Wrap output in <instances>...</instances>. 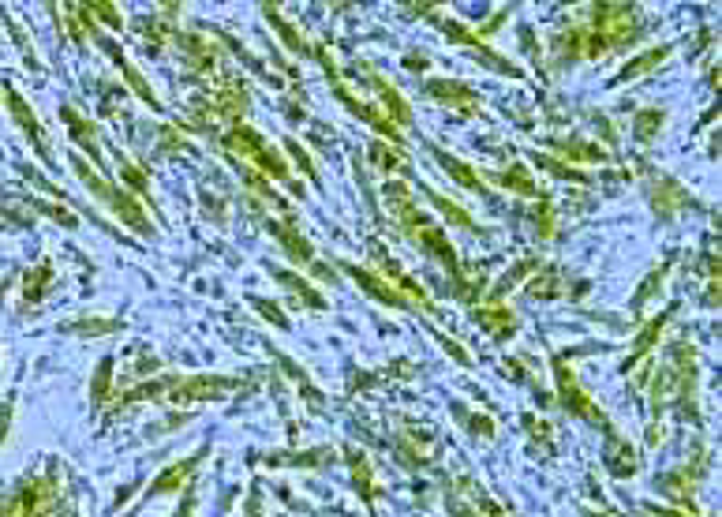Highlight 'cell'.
I'll return each mask as SVG.
<instances>
[{
    "mask_svg": "<svg viewBox=\"0 0 722 517\" xmlns=\"http://www.w3.org/2000/svg\"><path fill=\"white\" fill-rule=\"evenodd\" d=\"M255 304H259V311H262L266 319H273V323H278L281 330H288V319L278 311V304H266V300H255Z\"/></svg>",
    "mask_w": 722,
    "mask_h": 517,
    "instance_id": "23",
    "label": "cell"
},
{
    "mask_svg": "<svg viewBox=\"0 0 722 517\" xmlns=\"http://www.w3.org/2000/svg\"><path fill=\"white\" fill-rule=\"evenodd\" d=\"M229 146H233V151H240V158H251L255 165H262L273 180H285V177H288L285 162H278V154H273L270 146L262 143V135H255L251 128H236V132L229 135Z\"/></svg>",
    "mask_w": 722,
    "mask_h": 517,
    "instance_id": "2",
    "label": "cell"
},
{
    "mask_svg": "<svg viewBox=\"0 0 722 517\" xmlns=\"http://www.w3.org/2000/svg\"><path fill=\"white\" fill-rule=\"evenodd\" d=\"M344 270H348V274H352L367 292H375L379 300H386V304H393V308H408V297H401V292H397L389 282H379L375 274H370V270H360L356 263H344Z\"/></svg>",
    "mask_w": 722,
    "mask_h": 517,
    "instance_id": "6",
    "label": "cell"
},
{
    "mask_svg": "<svg viewBox=\"0 0 722 517\" xmlns=\"http://www.w3.org/2000/svg\"><path fill=\"white\" fill-rule=\"evenodd\" d=\"M49 285H53V266L41 263L38 270H31V274H27V282H23V297H27V300H38Z\"/></svg>",
    "mask_w": 722,
    "mask_h": 517,
    "instance_id": "11",
    "label": "cell"
},
{
    "mask_svg": "<svg viewBox=\"0 0 722 517\" xmlns=\"http://www.w3.org/2000/svg\"><path fill=\"white\" fill-rule=\"evenodd\" d=\"M109 379H113V356H105L102 364H97V375H94V386H90V402H94V405H102V402H105Z\"/></svg>",
    "mask_w": 722,
    "mask_h": 517,
    "instance_id": "15",
    "label": "cell"
},
{
    "mask_svg": "<svg viewBox=\"0 0 722 517\" xmlns=\"http://www.w3.org/2000/svg\"><path fill=\"white\" fill-rule=\"evenodd\" d=\"M71 169H76L79 172V180L97 195V199H102L120 221H123V226H132V229H139L142 236H154V229L151 226H146V221H142V210L135 207V199H132V195H123L120 188H113L109 180H102V177H94V172H90V165H87V158H79V154H71Z\"/></svg>",
    "mask_w": 722,
    "mask_h": 517,
    "instance_id": "1",
    "label": "cell"
},
{
    "mask_svg": "<svg viewBox=\"0 0 722 517\" xmlns=\"http://www.w3.org/2000/svg\"><path fill=\"white\" fill-rule=\"evenodd\" d=\"M476 323H483L494 337H502V334H509L513 327H516V319L509 315V311H502V315H490V311H476Z\"/></svg>",
    "mask_w": 722,
    "mask_h": 517,
    "instance_id": "16",
    "label": "cell"
},
{
    "mask_svg": "<svg viewBox=\"0 0 722 517\" xmlns=\"http://www.w3.org/2000/svg\"><path fill=\"white\" fill-rule=\"evenodd\" d=\"M233 386V379H210V375H198L187 383L172 386V402H214L217 393H225Z\"/></svg>",
    "mask_w": 722,
    "mask_h": 517,
    "instance_id": "4",
    "label": "cell"
},
{
    "mask_svg": "<svg viewBox=\"0 0 722 517\" xmlns=\"http://www.w3.org/2000/svg\"><path fill=\"white\" fill-rule=\"evenodd\" d=\"M655 125H663V113H644V116L636 120V135H640V139H652V135H655Z\"/></svg>",
    "mask_w": 722,
    "mask_h": 517,
    "instance_id": "19",
    "label": "cell"
},
{
    "mask_svg": "<svg viewBox=\"0 0 722 517\" xmlns=\"http://www.w3.org/2000/svg\"><path fill=\"white\" fill-rule=\"evenodd\" d=\"M120 323H113V319H83V323H71L68 330L71 334H109V330H116Z\"/></svg>",
    "mask_w": 722,
    "mask_h": 517,
    "instance_id": "18",
    "label": "cell"
},
{
    "mask_svg": "<svg viewBox=\"0 0 722 517\" xmlns=\"http://www.w3.org/2000/svg\"><path fill=\"white\" fill-rule=\"evenodd\" d=\"M558 386H562V402H565V409H572V412L591 416V420L607 424V420H603V412L588 402V393L577 386V379H572V372H569V367H562V364H558Z\"/></svg>",
    "mask_w": 722,
    "mask_h": 517,
    "instance_id": "5",
    "label": "cell"
},
{
    "mask_svg": "<svg viewBox=\"0 0 722 517\" xmlns=\"http://www.w3.org/2000/svg\"><path fill=\"white\" fill-rule=\"evenodd\" d=\"M60 116H64L68 125H71V128H68V132H71V139H76V143L83 146V151H87L94 162H102V151H97V128L90 125V120H87V116H79V113L71 109V106H64V109H60Z\"/></svg>",
    "mask_w": 722,
    "mask_h": 517,
    "instance_id": "7",
    "label": "cell"
},
{
    "mask_svg": "<svg viewBox=\"0 0 722 517\" xmlns=\"http://www.w3.org/2000/svg\"><path fill=\"white\" fill-rule=\"evenodd\" d=\"M105 49H109V53H113V60L120 64V71H123V79H128V83L135 87V94L142 97V102H146V106H154V109H158V97H154V90H151V87H146V79H142V76H139V71H135V68H132L128 60H123V57L116 53V49H113V45H105Z\"/></svg>",
    "mask_w": 722,
    "mask_h": 517,
    "instance_id": "10",
    "label": "cell"
},
{
    "mask_svg": "<svg viewBox=\"0 0 722 517\" xmlns=\"http://www.w3.org/2000/svg\"><path fill=\"white\" fill-rule=\"evenodd\" d=\"M431 203H434L442 214H450V221H457V226H464V229H476V221H471V217H468L461 207H453L450 199H442V195H434V191H431Z\"/></svg>",
    "mask_w": 722,
    "mask_h": 517,
    "instance_id": "17",
    "label": "cell"
},
{
    "mask_svg": "<svg viewBox=\"0 0 722 517\" xmlns=\"http://www.w3.org/2000/svg\"><path fill=\"white\" fill-rule=\"evenodd\" d=\"M5 102H8V109H12V116H15V125L23 128V135H27L31 143H34V151H38V158H45V162H53L49 158V143H45V135H41V125H38V116L31 113V106L19 97V90L15 87H5Z\"/></svg>",
    "mask_w": 722,
    "mask_h": 517,
    "instance_id": "3",
    "label": "cell"
},
{
    "mask_svg": "<svg viewBox=\"0 0 722 517\" xmlns=\"http://www.w3.org/2000/svg\"><path fill=\"white\" fill-rule=\"evenodd\" d=\"M0 94H5V90H0ZM0 102H5V97H0Z\"/></svg>",
    "mask_w": 722,
    "mask_h": 517,
    "instance_id": "25",
    "label": "cell"
},
{
    "mask_svg": "<svg viewBox=\"0 0 722 517\" xmlns=\"http://www.w3.org/2000/svg\"><path fill=\"white\" fill-rule=\"evenodd\" d=\"M12 412H15V402L8 398V402H5V409H0V447H5V439H8V428H12Z\"/></svg>",
    "mask_w": 722,
    "mask_h": 517,
    "instance_id": "22",
    "label": "cell"
},
{
    "mask_svg": "<svg viewBox=\"0 0 722 517\" xmlns=\"http://www.w3.org/2000/svg\"><path fill=\"white\" fill-rule=\"evenodd\" d=\"M273 233L281 236V244H285V252H288L292 263H304V266L311 263V244H307L304 236H296L292 229H273Z\"/></svg>",
    "mask_w": 722,
    "mask_h": 517,
    "instance_id": "13",
    "label": "cell"
},
{
    "mask_svg": "<svg viewBox=\"0 0 722 517\" xmlns=\"http://www.w3.org/2000/svg\"><path fill=\"white\" fill-rule=\"evenodd\" d=\"M191 510H195V491H187V499H184V510H177V517H191Z\"/></svg>",
    "mask_w": 722,
    "mask_h": 517,
    "instance_id": "24",
    "label": "cell"
},
{
    "mask_svg": "<svg viewBox=\"0 0 722 517\" xmlns=\"http://www.w3.org/2000/svg\"><path fill=\"white\" fill-rule=\"evenodd\" d=\"M431 94H442V102H450V106H457V109H464V113L476 109V106L464 102V97H471V90H464L461 83H431Z\"/></svg>",
    "mask_w": 722,
    "mask_h": 517,
    "instance_id": "14",
    "label": "cell"
},
{
    "mask_svg": "<svg viewBox=\"0 0 722 517\" xmlns=\"http://www.w3.org/2000/svg\"><path fill=\"white\" fill-rule=\"evenodd\" d=\"M87 8H90V15H94V19H105L113 31H120V15H116V8H113V5H87Z\"/></svg>",
    "mask_w": 722,
    "mask_h": 517,
    "instance_id": "21",
    "label": "cell"
},
{
    "mask_svg": "<svg viewBox=\"0 0 722 517\" xmlns=\"http://www.w3.org/2000/svg\"><path fill=\"white\" fill-rule=\"evenodd\" d=\"M434 154H438L442 169H445V172H453V177H457V180H461V184H464L468 191H483V180H480V177H476V172H471L468 165H461L457 158H450V154H442V151H434Z\"/></svg>",
    "mask_w": 722,
    "mask_h": 517,
    "instance_id": "12",
    "label": "cell"
},
{
    "mask_svg": "<svg viewBox=\"0 0 722 517\" xmlns=\"http://www.w3.org/2000/svg\"><path fill=\"white\" fill-rule=\"evenodd\" d=\"M203 454H206V447L198 450V454H191L184 465H172V469H165V473L154 480V487H151V499H154V495H169V491H177V487H180V484L191 476V469H195V465L203 461Z\"/></svg>",
    "mask_w": 722,
    "mask_h": 517,
    "instance_id": "8",
    "label": "cell"
},
{
    "mask_svg": "<svg viewBox=\"0 0 722 517\" xmlns=\"http://www.w3.org/2000/svg\"><path fill=\"white\" fill-rule=\"evenodd\" d=\"M666 53H670V45H659V49H652V53H644V57H636L633 64H626V71L614 79V83H626V79H636V76H644V71H652L655 64H663L666 60Z\"/></svg>",
    "mask_w": 722,
    "mask_h": 517,
    "instance_id": "9",
    "label": "cell"
},
{
    "mask_svg": "<svg viewBox=\"0 0 722 517\" xmlns=\"http://www.w3.org/2000/svg\"><path fill=\"white\" fill-rule=\"evenodd\" d=\"M375 154H379V165H386V169H408L405 162H401V151H389V146H375Z\"/></svg>",
    "mask_w": 722,
    "mask_h": 517,
    "instance_id": "20",
    "label": "cell"
}]
</instances>
